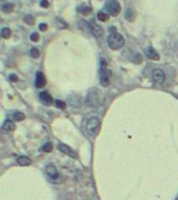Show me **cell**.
I'll return each mask as SVG.
<instances>
[{"label":"cell","instance_id":"obj_14","mask_svg":"<svg viewBox=\"0 0 178 200\" xmlns=\"http://www.w3.org/2000/svg\"><path fill=\"white\" fill-rule=\"evenodd\" d=\"M16 128L15 124L12 123V121H5L4 124L2 125V131H4V132H9V131H12Z\"/></svg>","mask_w":178,"mask_h":200},{"label":"cell","instance_id":"obj_30","mask_svg":"<svg viewBox=\"0 0 178 200\" xmlns=\"http://www.w3.org/2000/svg\"><path fill=\"white\" fill-rule=\"evenodd\" d=\"M176 200H178V197H177V198H176Z\"/></svg>","mask_w":178,"mask_h":200},{"label":"cell","instance_id":"obj_11","mask_svg":"<svg viewBox=\"0 0 178 200\" xmlns=\"http://www.w3.org/2000/svg\"><path fill=\"white\" fill-rule=\"evenodd\" d=\"M40 99H41V102L45 105H51L53 102L51 95H50L48 92H46V91H44V92L40 94Z\"/></svg>","mask_w":178,"mask_h":200},{"label":"cell","instance_id":"obj_7","mask_svg":"<svg viewBox=\"0 0 178 200\" xmlns=\"http://www.w3.org/2000/svg\"><path fill=\"white\" fill-rule=\"evenodd\" d=\"M90 27H91V32H92L93 36H95L96 38H101L103 36L102 27L97 24L94 20L90 22Z\"/></svg>","mask_w":178,"mask_h":200},{"label":"cell","instance_id":"obj_29","mask_svg":"<svg viewBox=\"0 0 178 200\" xmlns=\"http://www.w3.org/2000/svg\"><path fill=\"white\" fill-rule=\"evenodd\" d=\"M41 5L44 6V8H47V6L49 5V2L48 1H42L41 2Z\"/></svg>","mask_w":178,"mask_h":200},{"label":"cell","instance_id":"obj_19","mask_svg":"<svg viewBox=\"0 0 178 200\" xmlns=\"http://www.w3.org/2000/svg\"><path fill=\"white\" fill-rule=\"evenodd\" d=\"M98 19L100 21H103V22H105V21H107L109 17H108V15H106L105 12H98Z\"/></svg>","mask_w":178,"mask_h":200},{"label":"cell","instance_id":"obj_2","mask_svg":"<svg viewBox=\"0 0 178 200\" xmlns=\"http://www.w3.org/2000/svg\"><path fill=\"white\" fill-rule=\"evenodd\" d=\"M100 128V120L98 118H91L86 124V130L89 136L94 137L98 133Z\"/></svg>","mask_w":178,"mask_h":200},{"label":"cell","instance_id":"obj_27","mask_svg":"<svg viewBox=\"0 0 178 200\" xmlns=\"http://www.w3.org/2000/svg\"><path fill=\"white\" fill-rule=\"evenodd\" d=\"M40 29L42 31H45L47 29V24L43 23V24H40Z\"/></svg>","mask_w":178,"mask_h":200},{"label":"cell","instance_id":"obj_16","mask_svg":"<svg viewBox=\"0 0 178 200\" xmlns=\"http://www.w3.org/2000/svg\"><path fill=\"white\" fill-rule=\"evenodd\" d=\"M1 11L3 12H12L14 11V4L12 3H4L1 5Z\"/></svg>","mask_w":178,"mask_h":200},{"label":"cell","instance_id":"obj_26","mask_svg":"<svg viewBox=\"0 0 178 200\" xmlns=\"http://www.w3.org/2000/svg\"><path fill=\"white\" fill-rule=\"evenodd\" d=\"M30 40L33 41V42H37V41L40 40V34L37 33V32H33V33L30 36Z\"/></svg>","mask_w":178,"mask_h":200},{"label":"cell","instance_id":"obj_9","mask_svg":"<svg viewBox=\"0 0 178 200\" xmlns=\"http://www.w3.org/2000/svg\"><path fill=\"white\" fill-rule=\"evenodd\" d=\"M58 149L61 150L62 153H65V154H67L68 156H70V158H77L76 152H75L72 148H70L69 146L65 145V144H61V145L58 146Z\"/></svg>","mask_w":178,"mask_h":200},{"label":"cell","instance_id":"obj_8","mask_svg":"<svg viewBox=\"0 0 178 200\" xmlns=\"http://www.w3.org/2000/svg\"><path fill=\"white\" fill-rule=\"evenodd\" d=\"M46 173L48 174V176L51 178V179H56L58 178L59 174L57 172V169L53 164H49L46 166Z\"/></svg>","mask_w":178,"mask_h":200},{"label":"cell","instance_id":"obj_5","mask_svg":"<svg viewBox=\"0 0 178 200\" xmlns=\"http://www.w3.org/2000/svg\"><path fill=\"white\" fill-rule=\"evenodd\" d=\"M152 79L154 80V82L161 84L165 82L166 80V75L165 72L161 70V69H155L152 72Z\"/></svg>","mask_w":178,"mask_h":200},{"label":"cell","instance_id":"obj_21","mask_svg":"<svg viewBox=\"0 0 178 200\" xmlns=\"http://www.w3.org/2000/svg\"><path fill=\"white\" fill-rule=\"evenodd\" d=\"M24 21H25V23H27V24L31 25V24H33V23H34V18L32 17V16L27 15V16H25Z\"/></svg>","mask_w":178,"mask_h":200},{"label":"cell","instance_id":"obj_24","mask_svg":"<svg viewBox=\"0 0 178 200\" xmlns=\"http://www.w3.org/2000/svg\"><path fill=\"white\" fill-rule=\"evenodd\" d=\"M55 105L57 106L58 108H61V109H65L66 108V102L62 101V100H56Z\"/></svg>","mask_w":178,"mask_h":200},{"label":"cell","instance_id":"obj_25","mask_svg":"<svg viewBox=\"0 0 178 200\" xmlns=\"http://www.w3.org/2000/svg\"><path fill=\"white\" fill-rule=\"evenodd\" d=\"M43 150L45 152H50L52 150V144L51 143H46L45 145L43 146Z\"/></svg>","mask_w":178,"mask_h":200},{"label":"cell","instance_id":"obj_12","mask_svg":"<svg viewBox=\"0 0 178 200\" xmlns=\"http://www.w3.org/2000/svg\"><path fill=\"white\" fill-rule=\"evenodd\" d=\"M45 84H46L45 75H44L42 72H37L36 75V87L37 89H41V88L45 87Z\"/></svg>","mask_w":178,"mask_h":200},{"label":"cell","instance_id":"obj_3","mask_svg":"<svg viewBox=\"0 0 178 200\" xmlns=\"http://www.w3.org/2000/svg\"><path fill=\"white\" fill-rule=\"evenodd\" d=\"M100 99L101 98H100V94L98 91L96 89L90 90V92L87 94V104L89 106L95 108V106H98L100 104Z\"/></svg>","mask_w":178,"mask_h":200},{"label":"cell","instance_id":"obj_10","mask_svg":"<svg viewBox=\"0 0 178 200\" xmlns=\"http://www.w3.org/2000/svg\"><path fill=\"white\" fill-rule=\"evenodd\" d=\"M145 54H146L147 58H148L149 59H152V61H158V59H159L158 52L156 51L153 47H148V48L146 49V51H145Z\"/></svg>","mask_w":178,"mask_h":200},{"label":"cell","instance_id":"obj_17","mask_svg":"<svg viewBox=\"0 0 178 200\" xmlns=\"http://www.w3.org/2000/svg\"><path fill=\"white\" fill-rule=\"evenodd\" d=\"M12 117H14V120H16V121H23L25 119V115L23 114V112H17L12 115Z\"/></svg>","mask_w":178,"mask_h":200},{"label":"cell","instance_id":"obj_23","mask_svg":"<svg viewBox=\"0 0 178 200\" xmlns=\"http://www.w3.org/2000/svg\"><path fill=\"white\" fill-rule=\"evenodd\" d=\"M132 62H136V64H140V62H142V56H141L140 53L136 52V56H133Z\"/></svg>","mask_w":178,"mask_h":200},{"label":"cell","instance_id":"obj_1","mask_svg":"<svg viewBox=\"0 0 178 200\" xmlns=\"http://www.w3.org/2000/svg\"><path fill=\"white\" fill-rule=\"evenodd\" d=\"M107 44H108V46L111 49L118 50V49H120L124 46L125 40L120 33L112 32V33L109 34L108 38H107Z\"/></svg>","mask_w":178,"mask_h":200},{"label":"cell","instance_id":"obj_22","mask_svg":"<svg viewBox=\"0 0 178 200\" xmlns=\"http://www.w3.org/2000/svg\"><path fill=\"white\" fill-rule=\"evenodd\" d=\"M30 55L32 56L33 58H37L40 56V51L37 48H32L30 50Z\"/></svg>","mask_w":178,"mask_h":200},{"label":"cell","instance_id":"obj_4","mask_svg":"<svg viewBox=\"0 0 178 200\" xmlns=\"http://www.w3.org/2000/svg\"><path fill=\"white\" fill-rule=\"evenodd\" d=\"M105 9L108 12L109 15L111 16H118L121 12V5L118 1L111 0L105 3Z\"/></svg>","mask_w":178,"mask_h":200},{"label":"cell","instance_id":"obj_6","mask_svg":"<svg viewBox=\"0 0 178 200\" xmlns=\"http://www.w3.org/2000/svg\"><path fill=\"white\" fill-rule=\"evenodd\" d=\"M109 72L104 65L101 67V70H100V82H101L102 87H107L109 84Z\"/></svg>","mask_w":178,"mask_h":200},{"label":"cell","instance_id":"obj_13","mask_svg":"<svg viewBox=\"0 0 178 200\" xmlns=\"http://www.w3.org/2000/svg\"><path fill=\"white\" fill-rule=\"evenodd\" d=\"M136 11H134L133 8H128L126 9V12H125V19H126L127 21H129V22H132L136 20Z\"/></svg>","mask_w":178,"mask_h":200},{"label":"cell","instance_id":"obj_18","mask_svg":"<svg viewBox=\"0 0 178 200\" xmlns=\"http://www.w3.org/2000/svg\"><path fill=\"white\" fill-rule=\"evenodd\" d=\"M1 36H2V38H4V39H8V38L11 37V29H9V28H7V27L2 28Z\"/></svg>","mask_w":178,"mask_h":200},{"label":"cell","instance_id":"obj_15","mask_svg":"<svg viewBox=\"0 0 178 200\" xmlns=\"http://www.w3.org/2000/svg\"><path fill=\"white\" fill-rule=\"evenodd\" d=\"M17 162L20 166H29L31 164V159L28 158L27 156H19Z\"/></svg>","mask_w":178,"mask_h":200},{"label":"cell","instance_id":"obj_20","mask_svg":"<svg viewBox=\"0 0 178 200\" xmlns=\"http://www.w3.org/2000/svg\"><path fill=\"white\" fill-rule=\"evenodd\" d=\"M83 9H78V11H79L81 14L82 15H90L91 12H92V8H90V6H84V8H82Z\"/></svg>","mask_w":178,"mask_h":200},{"label":"cell","instance_id":"obj_28","mask_svg":"<svg viewBox=\"0 0 178 200\" xmlns=\"http://www.w3.org/2000/svg\"><path fill=\"white\" fill-rule=\"evenodd\" d=\"M9 79H11L12 81H17L18 80V77L16 76L15 74H12L11 76H9Z\"/></svg>","mask_w":178,"mask_h":200}]
</instances>
